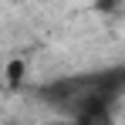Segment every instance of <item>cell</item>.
Listing matches in <instances>:
<instances>
[{"label": "cell", "instance_id": "obj_1", "mask_svg": "<svg viewBox=\"0 0 125 125\" xmlns=\"http://www.w3.org/2000/svg\"><path fill=\"white\" fill-rule=\"evenodd\" d=\"M24 71H27L24 58H14V61H10V68H7V81L17 88V84H21V78H24Z\"/></svg>", "mask_w": 125, "mask_h": 125}, {"label": "cell", "instance_id": "obj_2", "mask_svg": "<svg viewBox=\"0 0 125 125\" xmlns=\"http://www.w3.org/2000/svg\"><path fill=\"white\" fill-rule=\"evenodd\" d=\"M61 125H84V122H61Z\"/></svg>", "mask_w": 125, "mask_h": 125}]
</instances>
